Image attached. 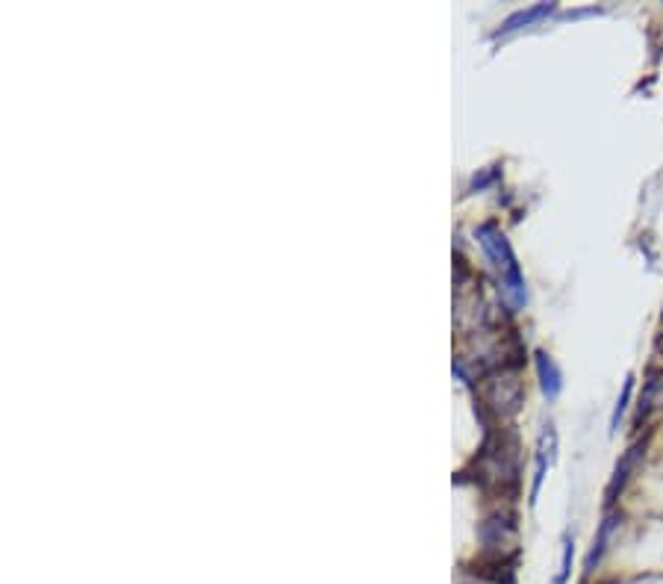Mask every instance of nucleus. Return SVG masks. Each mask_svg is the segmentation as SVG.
I'll return each mask as SVG.
<instances>
[{"mask_svg": "<svg viewBox=\"0 0 663 584\" xmlns=\"http://www.w3.org/2000/svg\"><path fill=\"white\" fill-rule=\"evenodd\" d=\"M477 242H481L486 257L493 260V266L498 269V275H502V289H504L507 301L513 307H522L528 298L525 278H522V269L516 263L513 251H510V242L504 240V233L498 231L495 224H484V227H477Z\"/></svg>", "mask_w": 663, "mask_h": 584, "instance_id": "nucleus-1", "label": "nucleus"}, {"mask_svg": "<svg viewBox=\"0 0 663 584\" xmlns=\"http://www.w3.org/2000/svg\"><path fill=\"white\" fill-rule=\"evenodd\" d=\"M486 402H490V407L498 410L502 416L516 414L522 405V384L513 375L495 378V381H490V387H486Z\"/></svg>", "mask_w": 663, "mask_h": 584, "instance_id": "nucleus-2", "label": "nucleus"}, {"mask_svg": "<svg viewBox=\"0 0 663 584\" xmlns=\"http://www.w3.org/2000/svg\"><path fill=\"white\" fill-rule=\"evenodd\" d=\"M554 428L551 425H546V431H542L540 434V443H537V470H534V484H531V502H537V496H540V487H542V479H546V470H549V463L554 461Z\"/></svg>", "mask_w": 663, "mask_h": 584, "instance_id": "nucleus-3", "label": "nucleus"}, {"mask_svg": "<svg viewBox=\"0 0 663 584\" xmlns=\"http://www.w3.org/2000/svg\"><path fill=\"white\" fill-rule=\"evenodd\" d=\"M643 443H637V446H631L625 454H622V461L616 463V472H613V479H611V484H607V502H613L616 499V493L622 490L625 487V481L631 479V472H634V467H637V461L643 458Z\"/></svg>", "mask_w": 663, "mask_h": 584, "instance_id": "nucleus-4", "label": "nucleus"}, {"mask_svg": "<svg viewBox=\"0 0 663 584\" xmlns=\"http://www.w3.org/2000/svg\"><path fill=\"white\" fill-rule=\"evenodd\" d=\"M537 375H540L542 393H546L549 398H558L560 389H563V375L558 370V363H554L546 351H537Z\"/></svg>", "mask_w": 663, "mask_h": 584, "instance_id": "nucleus-5", "label": "nucleus"}, {"mask_svg": "<svg viewBox=\"0 0 663 584\" xmlns=\"http://www.w3.org/2000/svg\"><path fill=\"white\" fill-rule=\"evenodd\" d=\"M551 9H554V4H537V6H531V9H522V13L510 15V18L504 21L502 32H513V30H522V27L534 24V21L546 18V15L551 13Z\"/></svg>", "mask_w": 663, "mask_h": 584, "instance_id": "nucleus-6", "label": "nucleus"}, {"mask_svg": "<svg viewBox=\"0 0 663 584\" xmlns=\"http://www.w3.org/2000/svg\"><path fill=\"white\" fill-rule=\"evenodd\" d=\"M651 407H663V375H651L646 393L640 398V416H646Z\"/></svg>", "mask_w": 663, "mask_h": 584, "instance_id": "nucleus-7", "label": "nucleus"}, {"mask_svg": "<svg viewBox=\"0 0 663 584\" xmlns=\"http://www.w3.org/2000/svg\"><path fill=\"white\" fill-rule=\"evenodd\" d=\"M613 523H616L613 516H607L604 523H602V528H599V537L593 540V549H590V555H586V572H593V567L599 564V558H602V552H604V543H607V534H611Z\"/></svg>", "mask_w": 663, "mask_h": 584, "instance_id": "nucleus-8", "label": "nucleus"}, {"mask_svg": "<svg viewBox=\"0 0 663 584\" xmlns=\"http://www.w3.org/2000/svg\"><path fill=\"white\" fill-rule=\"evenodd\" d=\"M631 389H634V375H628V381H625V387H622V396H619V402H616V407H613V416H611V431H616V428H619V419H622L625 407H628V398H631Z\"/></svg>", "mask_w": 663, "mask_h": 584, "instance_id": "nucleus-9", "label": "nucleus"}, {"mask_svg": "<svg viewBox=\"0 0 663 584\" xmlns=\"http://www.w3.org/2000/svg\"><path fill=\"white\" fill-rule=\"evenodd\" d=\"M569 572H572V540L567 537V543H563L560 570H558V576H554V581H551V584H567V581H569Z\"/></svg>", "mask_w": 663, "mask_h": 584, "instance_id": "nucleus-10", "label": "nucleus"}]
</instances>
